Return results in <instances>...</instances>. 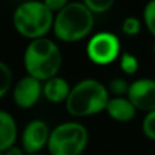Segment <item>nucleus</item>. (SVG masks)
Here are the masks:
<instances>
[{
	"mask_svg": "<svg viewBox=\"0 0 155 155\" xmlns=\"http://www.w3.org/2000/svg\"><path fill=\"white\" fill-rule=\"evenodd\" d=\"M63 63V54L56 42L48 38L30 41L23 54V64L27 75L40 82L57 76Z\"/></svg>",
	"mask_w": 155,
	"mask_h": 155,
	"instance_id": "f257e3e1",
	"label": "nucleus"
},
{
	"mask_svg": "<svg viewBox=\"0 0 155 155\" xmlns=\"http://www.w3.org/2000/svg\"><path fill=\"white\" fill-rule=\"evenodd\" d=\"M109 99V91L101 82L83 79L71 88L65 107L74 117H88L106 110Z\"/></svg>",
	"mask_w": 155,
	"mask_h": 155,
	"instance_id": "f03ea898",
	"label": "nucleus"
},
{
	"mask_svg": "<svg viewBox=\"0 0 155 155\" xmlns=\"http://www.w3.org/2000/svg\"><path fill=\"white\" fill-rule=\"evenodd\" d=\"M12 23L19 34L34 41L45 38V35L53 30L54 15L44 2L29 0L21 3L15 8Z\"/></svg>",
	"mask_w": 155,
	"mask_h": 155,
	"instance_id": "7ed1b4c3",
	"label": "nucleus"
},
{
	"mask_svg": "<svg viewBox=\"0 0 155 155\" xmlns=\"http://www.w3.org/2000/svg\"><path fill=\"white\" fill-rule=\"evenodd\" d=\"M93 27L94 14L82 2H74L56 14L53 33L63 42H78L87 37Z\"/></svg>",
	"mask_w": 155,
	"mask_h": 155,
	"instance_id": "20e7f679",
	"label": "nucleus"
},
{
	"mask_svg": "<svg viewBox=\"0 0 155 155\" xmlns=\"http://www.w3.org/2000/svg\"><path fill=\"white\" fill-rule=\"evenodd\" d=\"M88 143V132L80 123L68 121L54 127L48 142L51 155H82Z\"/></svg>",
	"mask_w": 155,
	"mask_h": 155,
	"instance_id": "39448f33",
	"label": "nucleus"
},
{
	"mask_svg": "<svg viewBox=\"0 0 155 155\" xmlns=\"http://www.w3.org/2000/svg\"><path fill=\"white\" fill-rule=\"evenodd\" d=\"M120 40L110 31H101L90 38L86 46L87 57L97 65L112 64L120 57Z\"/></svg>",
	"mask_w": 155,
	"mask_h": 155,
	"instance_id": "423d86ee",
	"label": "nucleus"
},
{
	"mask_svg": "<svg viewBox=\"0 0 155 155\" xmlns=\"http://www.w3.org/2000/svg\"><path fill=\"white\" fill-rule=\"evenodd\" d=\"M51 129L48 124L42 120H33L25 127L22 132L21 143L22 148L27 155L40 154L44 147H48V142L51 137Z\"/></svg>",
	"mask_w": 155,
	"mask_h": 155,
	"instance_id": "0eeeda50",
	"label": "nucleus"
},
{
	"mask_svg": "<svg viewBox=\"0 0 155 155\" xmlns=\"http://www.w3.org/2000/svg\"><path fill=\"white\" fill-rule=\"evenodd\" d=\"M127 97L137 110L153 112L155 110V80L137 79L132 82Z\"/></svg>",
	"mask_w": 155,
	"mask_h": 155,
	"instance_id": "6e6552de",
	"label": "nucleus"
},
{
	"mask_svg": "<svg viewBox=\"0 0 155 155\" xmlns=\"http://www.w3.org/2000/svg\"><path fill=\"white\" fill-rule=\"evenodd\" d=\"M42 95V84L38 79L26 75L18 80L14 87V102L21 109H30Z\"/></svg>",
	"mask_w": 155,
	"mask_h": 155,
	"instance_id": "1a4fd4ad",
	"label": "nucleus"
},
{
	"mask_svg": "<svg viewBox=\"0 0 155 155\" xmlns=\"http://www.w3.org/2000/svg\"><path fill=\"white\" fill-rule=\"evenodd\" d=\"M136 107L134 106L128 97H113L109 99L106 106V113L110 118L118 123H128L136 116Z\"/></svg>",
	"mask_w": 155,
	"mask_h": 155,
	"instance_id": "9d476101",
	"label": "nucleus"
},
{
	"mask_svg": "<svg viewBox=\"0 0 155 155\" xmlns=\"http://www.w3.org/2000/svg\"><path fill=\"white\" fill-rule=\"evenodd\" d=\"M70 93V83L61 76H54L52 79L44 82L42 84V95L52 104L67 102Z\"/></svg>",
	"mask_w": 155,
	"mask_h": 155,
	"instance_id": "9b49d317",
	"label": "nucleus"
},
{
	"mask_svg": "<svg viewBox=\"0 0 155 155\" xmlns=\"http://www.w3.org/2000/svg\"><path fill=\"white\" fill-rule=\"evenodd\" d=\"M18 137V128L14 117L8 112L0 110V153H5L15 146Z\"/></svg>",
	"mask_w": 155,
	"mask_h": 155,
	"instance_id": "f8f14e48",
	"label": "nucleus"
},
{
	"mask_svg": "<svg viewBox=\"0 0 155 155\" xmlns=\"http://www.w3.org/2000/svg\"><path fill=\"white\" fill-rule=\"evenodd\" d=\"M120 68L127 75H134L139 70V60L134 54L128 53V52H124L120 56Z\"/></svg>",
	"mask_w": 155,
	"mask_h": 155,
	"instance_id": "ddd939ff",
	"label": "nucleus"
},
{
	"mask_svg": "<svg viewBox=\"0 0 155 155\" xmlns=\"http://www.w3.org/2000/svg\"><path fill=\"white\" fill-rule=\"evenodd\" d=\"M11 83H12L11 70L3 61H0V99L8 93Z\"/></svg>",
	"mask_w": 155,
	"mask_h": 155,
	"instance_id": "4468645a",
	"label": "nucleus"
},
{
	"mask_svg": "<svg viewBox=\"0 0 155 155\" xmlns=\"http://www.w3.org/2000/svg\"><path fill=\"white\" fill-rule=\"evenodd\" d=\"M82 3L93 14H104L112 8L114 0H82Z\"/></svg>",
	"mask_w": 155,
	"mask_h": 155,
	"instance_id": "2eb2a0df",
	"label": "nucleus"
},
{
	"mask_svg": "<svg viewBox=\"0 0 155 155\" xmlns=\"http://www.w3.org/2000/svg\"><path fill=\"white\" fill-rule=\"evenodd\" d=\"M143 19L148 31L155 37V0H150L146 4L144 11H143Z\"/></svg>",
	"mask_w": 155,
	"mask_h": 155,
	"instance_id": "dca6fc26",
	"label": "nucleus"
},
{
	"mask_svg": "<svg viewBox=\"0 0 155 155\" xmlns=\"http://www.w3.org/2000/svg\"><path fill=\"white\" fill-rule=\"evenodd\" d=\"M109 90L114 97H124L128 94L129 84L123 78H114L109 82Z\"/></svg>",
	"mask_w": 155,
	"mask_h": 155,
	"instance_id": "f3484780",
	"label": "nucleus"
},
{
	"mask_svg": "<svg viewBox=\"0 0 155 155\" xmlns=\"http://www.w3.org/2000/svg\"><path fill=\"white\" fill-rule=\"evenodd\" d=\"M140 27H142V23H140V21L136 16H127L123 21V25H121V30H123V33L127 35L139 34Z\"/></svg>",
	"mask_w": 155,
	"mask_h": 155,
	"instance_id": "a211bd4d",
	"label": "nucleus"
},
{
	"mask_svg": "<svg viewBox=\"0 0 155 155\" xmlns=\"http://www.w3.org/2000/svg\"><path fill=\"white\" fill-rule=\"evenodd\" d=\"M143 134L148 137L150 140H154L155 142V110L147 113L143 120Z\"/></svg>",
	"mask_w": 155,
	"mask_h": 155,
	"instance_id": "6ab92c4d",
	"label": "nucleus"
},
{
	"mask_svg": "<svg viewBox=\"0 0 155 155\" xmlns=\"http://www.w3.org/2000/svg\"><path fill=\"white\" fill-rule=\"evenodd\" d=\"M42 2L53 14L60 12L63 8H65L70 4V0H42Z\"/></svg>",
	"mask_w": 155,
	"mask_h": 155,
	"instance_id": "aec40b11",
	"label": "nucleus"
},
{
	"mask_svg": "<svg viewBox=\"0 0 155 155\" xmlns=\"http://www.w3.org/2000/svg\"><path fill=\"white\" fill-rule=\"evenodd\" d=\"M4 155H27V154L25 153V150L22 147L19 148V147H16V146H12L11 148H8V150L5 151Z\"/></svg>",
	"mask_w": 155,
	"mask_h": 155,
	"instance_id": "412c9836",
	"label": "nucleus"
},
{
	"mask_svg": "<svg viewBox=\"0 0 155 155\" xmlns=\"http://www.w3.org/2000/svg\"><path fill=\"white\" fill-rule=\"evenodd\" d=\"M153 52H154V53H155V45L153 46Z\"/></svg>",
	"mask_w": 155,
	"mask_h": 155,
	"instance_id": "4be33fe9",
	"label": "nucleus"
},
{
	"mask_svg": "<svg viewBox=\"0 0 155 155\" xmlns=\"http://www.w3.org/2000/svg\"><path fill=\"white\" fill-rule=\"evenodd\" d=\"M0 155H4V153H0Z\"/></svg>",
	"mask_w": 155,
	"mask_h": 155,
	"instance_id": "5701e85b",
	"label": "nucleus"
},
{
	"mask_svg": "<svg viewBox=\"0 0 155 155\" xmlns=\"http://www.w3.org/2000/svg\"><path fill=\"white\" fill-rule=\"evenodd\" d=\"M35 155H44V154H35Z\"/></svg>",
	"mask_w": 155,
	"mask_h": 155,
	"instance_id": "b1692460",
	"label": "nucleus"
}]
</instances>
